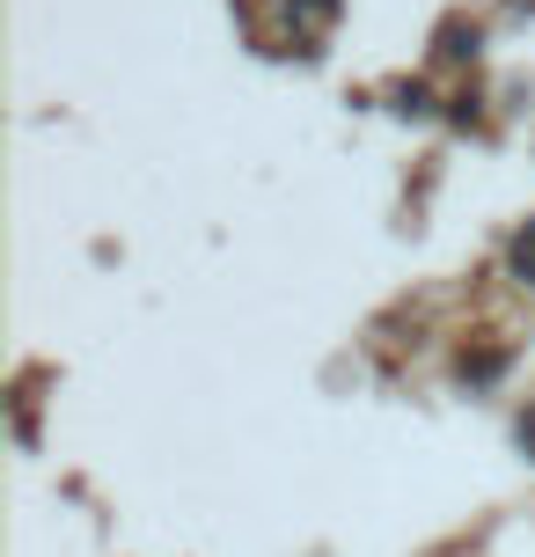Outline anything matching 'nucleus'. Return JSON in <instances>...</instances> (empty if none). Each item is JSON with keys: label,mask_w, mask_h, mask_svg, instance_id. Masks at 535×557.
I'll return each instance as SVG.
<instances>
[{"label": "nucleus", "mask_w": 535, "mask_h": 557, "mask_svg": "<svg viewBox=\"0 0 535 557\" xmlns=\"http://www.w3.org/2000/svg\"><path fill=\"white\" fill-rule=\"evenodd\" d=\"M513 272H521V278L535 286V221L521 227V243H513Z\"/></svg>", "instance_id": "obj_1"}]
</instances>
